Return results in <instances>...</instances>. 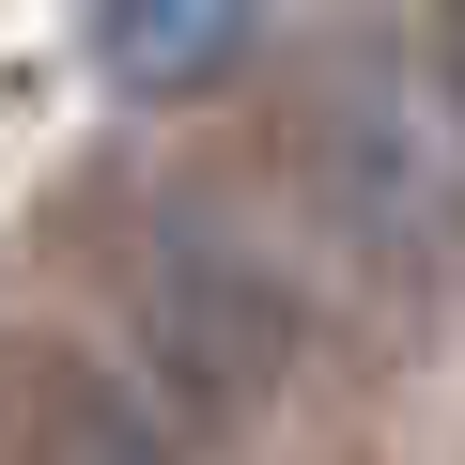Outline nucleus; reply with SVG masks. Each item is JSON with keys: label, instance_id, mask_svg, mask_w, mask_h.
<instances>
[{"label": "nucleus", "instance_id": "f257e3e1", "mask_svg": "<svg viewBox=\"0 0 465 465\" xmlns=\"http://www.w3.org/2000/svg\"><path fill=\"white\" fill-rule=\"evenodd\" d=\"M249 32H264V0H78V47L109 94H202Z\"/></svg>", "mask_w": 465, "mask_h": 465}]
</instances>
